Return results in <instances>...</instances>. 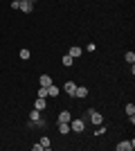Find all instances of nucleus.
I'll return each mask as SVG.
<instances>
[{
	"mask_svg": "<svg viewBox=\"0 0 135 151\" xmlns=\"http://www.w3.org/2000/svg\"><path fill=\"white\" fill-rule=\"evenodd\" d=\"M47 97H59V86L50 83V86H47Z\"/></svg>",
	"mask_w": 135,
	"mask_h": 151,
	"instance_id": "obj_12",
	"label": "nucleus"
},
{
	"mask_svg": "<svg viewBox=\"0 0 135 151\" xmlns=\"http://www.w3.org/2000/svg\"><path fill=\"white\" fill-rule=\"evenodd\" d=\"M70 120H72L70 111H61V113H59V120H56V122H70Z\"/></svg>",
	"mask_w": 135,
	"mask_h": 151,
	"instance_id": "obj_9",
	"label": "nucleus"
},
{
	"mask_svg": "<svg viewBox=\"0 0 135 151\" xmlns=\"http://www.w3.org/2000/svg\"><path fill=\"white\" fill-rule=\"evenodd\" d=\"M104 133H106V129L99 124V129H95V135H104Z\"/></svg>",
	"mask_w": 135,
	"mask_h": 151,
	"instance_id": "obj_19",
	"label": "nucleus"
},
{
	"mask_svg": "<svg viewBox=\"0 0 135 151\" xmlns=\"http://www.w3.org/2000/svg\"><path fill=\"white\" fill-rule=\"evenodd\" d=\"M124 59H126V63H129V65H133V63H135V52H126V54H124Z\"/></svg>",
	"mask_w": 135,
	"mask_h": 151,
	"instance_id": "obj_15",
	"label": "nucleus"
},
{
	"mask_svg": "<svg viewBox=\"0 0 135 151\" xmlns=\"http://www.w3.org/2000/svg\"><path fill=\"white\" fill-rule=\"evenodd\" d=\"M61 63H63L65 68H70L72 63H74V59H72V57H70V54H65V57H63V59H61Z\"/></svg>",
	"mask_w": 135,
	"mask_h": 151,
	"instance_id": "obj_14",
	"label": "nucleus"
},
{
	"mask_svg": "<svg viewBox=\"0 0 135 151\" xmlns=\"http://www.w3.org/2000/svg\"><path fill=\"white\" fill-rule=\"evenodd\" d=\"M126 115H135V104H126Z\"/></svg>",
	"mask_w": 135,
	"mask_h": 151,
	"instance_id": "obj_17",
	"label": "nucleus"
},
{
	"mask_svg": "<svg viewBox=\"0 0 135 151\" xmlns=\"http://www.w3.org/2000/svg\"><path fill=\"white\" fill-rule=\"evenodd\" d=\"M88 120L95 126H99V124H104V115L99 113V111H95V108H88Z\"/></svg>",
	"mask_w": 135,
	"mask_h": 151,
	"instance_id": "obj_1",
	"label": "nucleus"
},
{
	"mask_svg": "<svg viewBox=\"0 0 135 151\" xmlns=\"http://www.w3.org/2000/svg\"><path fill=\"white\" fill-rule=\"evenodd\" d=\"M135 149V140H122L117 145V151H133Z\"/></svg>",
	"mask_w": 135,
	"mask_h": 151,
	"instance_id": "obj_3",
	"label": "nucleus"
},
{
	"mask_svg": "<svg viewBox=\"0 0 135 151\" xmlns=\"http://www.w3.org/2000/svg\"><path fill=\"white\" fill-rule=\"evenodd\" d=\"M20 7V0H11V9H18Z\"/></svg>",
	"mask_w": 135,
	"mask_h": 151,
	"instance_id": "obj_20",
	"label": "nucleus"
},
{
	"mask_svg": "<svg viewBox=\"0 0 135 151\" xmlns=\"http://www.w3.org/2000/svg\"><path fill=\"white\" fill-rule=\"evenodd\" d=\"M56 129H59V133H61V135H68V133H70V122H56Z\"/></svg>",
	"mask_w": 135,
	"mask_h": 151,
	"instance_id": "obj_5",
	"label": "nucleus"
},
{
	"mask_svg": "<svg viewBox=\"0 0 135 151\" xmlns=\"http://www.w3.org/2000/svg\"><path fill=\"white\" fill-rule=\"evenodd\" d=\"M39 145H41V149H52V140L50 138H41Z\"/></svg>",
	"mask_w": 135,
	"mask_h": 151,
	"instance_id": "obj_13",
	"label": "nucleus"
},
{
	"mask_svg": "<svg viewBox=\"0 0 135 151\" xmlns=\"http://www.w3.org/2000/svg\"><path fill=\"white\" fill-rule=\"evenodd\" d=\"M39 97H43V99H47V88H43V86H41V88H39Z\"/></svg>",
	"mask_w": 135,
	"mask_h": 151,
	"instance_id": "obj_18",
	"label": "nucleus"
},
{
	"mask_svg": "<svg viewBox=\"0 0 135 151\" xmlns=\"http://www.w3.org/2000/svg\"><path fill=\"white\" fill-rule=\"evenodd\" d=\"M39 83H41V86H43V88H47V86H50V83H52V77H50V75H41Z\"/></svg>",
	"mask_w": 135,
	"mask_h": 151,
	"instance_id": "obj_11",
	"label": "nucleus"
},
{
	"mask_svg": "<svg viewBox=\"0 0 135 151\" xmlns=\"http://www.w3.org/2000/svg\"><path fill=\"white\" fill-rule=\"evenodd\" d=\"M63 90H65L68 95H70V97H74V90H77V83H74V81H65Z\"/></svg>",
	"mask_w": 135,
	"mask_h": 151,
	"instance_id": "obj_6",
	"label": "nucleus"
},
{
	"mask_svg": "<svg viewBox=\"0 0 135 151\" xmlns=\"http://www.w3.org/2000/svg\"><path fill=\"white\" fill-rule=\"evenodd\" d=\"M29 57H32V52L27 50V47H23V50H20V59H23V61H27Z\"/></svg>",
	"mask_w": 135,
	"mask_h": 151,
	"instance_id": "obj_16",
	"label": "nucleus"
},
{
	"mask_svg": "<svg viewBox=\"0 0 135 151\" xmlns=\"http://www.w3.org/2000/svg\"><path fill=\"white\" fill-rule=\"evenodd\" d=\"M84 129H86V120H70V131L81 133Z\"/></svg>",
	"mask_w": 135,
	"mask_h": 151,
	"instance_id": "obj_2",
	"label": "nucleus"
},
{
	"mask_svg": "<svg viewBox=\"0 0 135 151\" xmlns=\"http://www.w3.org/2000/svg\"><path fill=\"white\" fill-rule=\"evenodd\" d=\"M23 14H32L34 12V2L32 0H20V7H18Z\"/></svg>",
	"mask_w": 135,
	"mask_h": 151,
	"instance_id": "obj_4",
	"label": "nucleus"
},
{
	"mask_svg": "<svg viewBox=\"0 0 135 151\" xmlns=\"http://www.w3.org/2000/svg\"><path fill=\"white\" fill-rule=\"evenodd\" d=\"M74 97H79V99H86V97H88V88H86V86H77V90H74Z\"/></svg>",
	"mask_w": 135,
	"mask_h": 151,
	"instance_id": "obj_7",
	"label": "nucleus"
},
{
	"mask_svg": "<svg viewBox=\"0 0 135 151\" xmlns=\"http://www.w3.org/2000/svg\"><path fill=\"white\" fill-rule=\"evenodd\" d=\"M68 54H70L72 59H79L81 54H84V50H81V47H77V45H72L70 50H68Z\"/></svg>",
	"mask_w": 135,
	"mask_h": 151,
	"instance_id": "obj_8",
	"label": "nucleus"
},
{
	"mask_svg": "<svg viewBox=\"0 0 135 151\" xmlns=\"http://www.w3.org/2000/svg\"><path fill=\"white\" fill-rule=\"evenodd\" d=\"M32 2H34V5H36V0H32Z\"/></svg>",
	"mask_w": 135,
	"mask_h": 151,
	"instance_id": "obj_21",
	"label": "nucleus"
},
{
	"mask_svg": "<svg viewBox=\"0 0 135 151\" xmlns=\"http://www.w3.org/2000/svg\"><path fill=\"white\" fill-rule=\"evenodd\" d=\"M34 108H36V111H43V108H47V101H45L43 97H39V99L34 101Z\"/></svg>",
	"mask_w": 135,
	"mask_h": 151,
	"instance_id": "obj_10",
	"label": "nucleus"
}]
</instances>
